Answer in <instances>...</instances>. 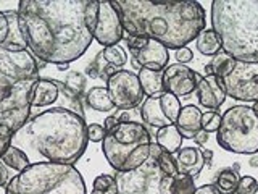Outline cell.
I'll use <instances>...</instances> for the list:
<instances>
[{
	"label": "cell",
	"mask_w": 258,
	"mask_h": 194,
	"mask_svg": "<svg viewBox=\"0 0 258 194\" xmlns=\"http://www.w3.org/2000/svg\"><path fill=\"white\" fill-rule=\"evenodd\" d=\"M91 194H118L116 178L113 175H107V173L99 175L94 180Z\"/></svg>",
	"instance_id": "obj_28"
},
{
	"label": "cell",
	"mask_w": 258,
	"mask_h": 194,
	"mask_svg": "<svg viewBox=\"0 0 258 194\" xmlns=\"http://www.w3.org/2000/svg\"><path fill=\"white\" fill-rule=\"evenodd\" d=\"M194 141H197L199 144H204L208 141V133H205L204 129H200V131L196 134V137H194Z\"/></svg>",
	"instance_id": "obj_42"
},
{
	"label": "cell",
	"mask_w": 258,
	"mask_h": 194,
	"mask_svg": "<svg viewBox=\"0 0 258 194\" xmlns=\"http://www.w3.org/2000/svg\"><path fill=\"white\" fill-rule=\"evenodd\" d=\"M89 0H21L20 28L26 47L44 63L70 65L94 40L86 23Z\"/></svg>",
	"instance_id": "obj_1"
},
{
	"label": "cell",
	"mask_w": 258,
	"mask_h": 194,
	"mask_svg": "<svg viewBox=\"0 0 258 194\" xmlns=\"http://www.w3.org/2000/svg\"><path fill=\"white\" fill-rule=\"evenodd\" d=\"M40 79L37 59L29 48L0 45V126L13 133L31 118V97Z\"/></svg>",
	"instance_id": "obj_4"
},
{
	"label": "cell",
	"mask_w": 258,
	"mask_h": 194,
	"mask_svg": "<svg viewBox=\"0 0 258 194\" xmlns=\"http://www.w3.org/2000/svg\"><path fill=\"white\" fill-rule=\"evenodd\" d=\"M216 142L232 154L258 152V115L248 105H232L221 115Z\"/></svg>",
	"instance_id": "obj_8"
},
{
	"label": "cell",
	"mask_w": 258,
	"mask_h": 194,
	"mask_svg": "<svg viewBox=\"0 0 258 194\" xmlns=\"http://www.w3.org/2000/svg\"><path fill=\"white\" fill-rule=\"evenodd\" d=\"M127 37H147L166 48L187 47L207 28L205 8L199 2L116 0Z\"/></svg>",
	"instance_id": "obj_2"
},
{
	"label": "cell",
	"mask_w": 258,
	"mask_h": 194,
	"mask_svg": "<svg viewBox=\"0 0 258 194\" xmlns=\"http://www.w3.org/2000/svg\"><path fill=\"white\" fill-rule=\"evenodd\" d=\"M196 94L202 107H205L212 112H216L226 102V91L223 81L215 75L197 76V87Z\"/></svg>",
	"instance_id": "obj_17"
},
{
	"label": "cell",
	"mask_w": 258,
	"mask_h": 194,
	"mask_svg": "<svg viewBox=\"0 0 258 194\" xmlns=\"http://www.w3.org/2000/svg\"><path fill=\"white\" fill-rule=\"evenodd\" d=\"M252 109H253V112L258 115V102H253V107H252Z\"/></svg>",
	"instance_id": "obj_46"
},
{
	"label": "cell",
	"mask_w": 258,
	"mask_h": 194,
	"mask_svg": "<svg viewBox=\"0 0 258 194\" xmlns=\"http://www.w3.org/2000/svg\"><path fill=\"white\" fill-rule=\"evenodd\" d=\"M31 107L36 109H67L84 117L79 95L64 86L63 81L40 78L31 97Z\"/></svg>",
	"instance_id": "obj_9"
},
{
	"label": "cell",
	"mask_w": 258,
	"mask_h": 194,
	"mask_svg": "<svg viewBox=\"0 0 258 194\" xmlns=\"http://www.w3.org/2000/svg\"><path fill=\"white\" fill-rule=\"evenodd\" d=\"M64 86L81 97V94H83L86 87V76L81 71H70L67 78H64Z\"/></svg>",
	"instance_id": "obj_31"
},
{
	"label": "cell",
	"mask_w": 258,
	"mask_h": 194,
	"mask_svg": "<svg viewBox=\"0 0 258 194\" xmlns=\"http://www.w3.org/2000/svg\"><path fill=\"white\" fill-rule=\"evenodd\" d=\"M118 71V68L116 67H113V65H105V68H103V73H102V79H105V81H108L115 73Z\"/></svg>",
	"instance_id": "obj_40"
},
{
	"label": "cell",
	"mask_w": 258,
	"mask_h": 194,
	"mask_svg": "<svg viewBox=\"0 0 258 194\" xmlns=\"http://www.w3.org/2000/svg\"><path fill=\"white\" fill-rule=\"evenodd\" d=\"M228 97L240 102H258V63L234 59L231 70L221 78Z\"/></svg>",
	"instance_id": "obj_10"
},
{
	"label": "cell",
	"mask_w": 258,
	"mask_h": 194,
	"mask_svg": "<svg viewBox=\"0 0 258 194\" xmlns=\"http://www.w3.org/2000/svg\"><path fill=\"white\" fill-rule=\"evenodd\" d=\"M155 139H157V144L161 148V151H165L168 154H176L181 149L184 137L181 136L176 125H169V126L158 129L155 134Z\"/></svg>",
	"instance_id": "obj_21"
},
{
	"label": "cell",
	"mask_w": 258,
	"mask_h": 194,
	"mask_svg": "<svg viewBox=\"0 0 258 194\" xmlns=\"http://www.w3.org/2000/svg\"><path fill=\"white\" fill-rule=\"evenodd\" d=\"M256 191H258V181L253 176L248 175L240 176L236 194H256Z\"/></svg>",
	"instance_id": "obj_33"
},
{
	"label": "cell",
	"mask_w": 258,
	"mask_h": 194,
	"mask_svg": "<svg viewBox=\"0 0 258 194\" xmlns=\"http://www.w3.org/2000/svg\"><path fill=\"white\" fill-rule=\"evenodd\" d=\"M15 194H87L83 175L75 165L39 162L7 184Z\"/></svg>",
	"instance_id": "obj_6"
},
{
	"label": "cell",
	"mask_w": 258,
	"mask_h": 194,
	"mask_svg": "<svg viewBox=\"0 0 258 194\" xmlns=\"http://www.w3.org/2000/svg\"><path fill=\"white\" fill-rule=\"evenodd\" d=\"M13 131L8 128L0 126V157L4 156V152L12 146V139H13Z\"/></svg>",
	"instance_id": "obj_35"
},
{
	"label": "cell",
	"mask_w": 258,
	"mask_h": 194,
	"mask_svg": "<svg viewBox=\"0 0 258 194\" xmlns=\"http://www.w3.org/2000/svg\"><path fill=\"white\" fill-rule=\"evenodd\" d=\"M157 164H158V168H160V172L166 175V176H177L179 175V172H177V167H176V160L173 157V154H168L165 151H161L158 154V157H157Z\"/></svg>",
	"instance_id": "obj_30"
},
{
	"label": "cell",
	"mask_w": 258,
	"mask_h": 194,
	"mask_svg": "<svg viewBox=\"0 0 258 194\" xmlns=\"http://www.w3.org/2000/svg\"><path fill=\"white\" fill-rule=\"evenodd\" d=\"M142 86L144 95L152 97L165 92L163 87V71H153V70H147V68H141L139 73H137Z\"/></svg>",
	"instance_id": "obj_22"
},
{
	"label": "cell",
	"mask_w": 258,
	"mask_h": 194,
	"mask_svg": "<svg viewBox=\"0 0 258 194\" xmlns=\"http://www.w3.org/2000/svg\"><path fill=\"white\" fill-rule=\"evenodd\" d=\"M240 176L236 168H223L218 172L213 181V188L218 194H236Z\"/></svg>",
	"instance_id": "obj_26"
},
{
	"label": "cell",
	"mask_w": 258,
	"mask_h": 194,
	"mask_svg": "<svg viewBox=\"0 0 258 194\" xmlns=\"http://www.w3.org/2000/svg\"><path fill=\"white\" fill-rule=\"evenodd\" d=\"M152 136L149 129L137 121L119 123L107 133L102 142L103 156L116 173L133 172L150 159Z\"/></svg>",
	"instance_id": "obj_7"
},
{
	"label": "cell",
	"mask_w": 258,
	"mask_h": 194,
	"mask_svg": "<svg viewBox=\"0 0 258 194\" xmlns=\"http://www.w3.org/2000/svg\"><path fill=\"white\" fill-rule=\"evenodd\" d=\"M221 125V115L218 112L208 110L205 113H202V129L205 133H216L220 129Z\"/></svg>",
	"instance_id": "obj_32"
},
{
	"label": "cell",
	"mask_w": 258,
	"mask_h": 194,
	"mask_svg": "<svg viewBox=\"0 0 258 194\" xmlns=\"http://www.w3.org/2000/svg\"><path fill=\"white\" fill-rule=\"evenodd\" d=\"M87 105L95 112H111L115 109V104L111 102V97L107 86H94L86 94Z\"/></svg>",
	"instance_id": "obj_23"
},
{
	"label": "cell",
	"mask_w": 258,
	"mask_h": 194,
	"mask_svg": "<svg viewBox=\"0 0 258 194\" xmlns=\"http://www.w3.org/2000/svg\"><path fill=\"white\" fill-rule=\"evenodd\" d=\"M197 189L196 180L187 175H177L173 178V186H171V194H194Z\"/></svg>",
	"instance_id": "obj_29"
},
{
	"label": "cell",
	"mask_w": 258,
	"mask_h": 194,
	"mask_svg": "<svg viewBox=\"0 0 258 194\" xmlns=\"http://www.w3.org/2000/svg\"><path fill=\"white\" fill-rule=\"evenodd\" d=\"M0 162H2V164L10 170V172H13L16 176L31 165L29 157L21 149L15 148V146H10V148L4 152V156L0 157Z\"/></svg>",
	"instance_id": "obj_25"
},
{
	"label": "cell",
	"mask_w": 258,
	"mask_h": 194,
	"mask_svg": "<svg viewBox=\"0 0 258 194\" xmlns=\"http://www.w3.org/2000/svg\"><path fill=\"white\" fill-rule=\"evenodd\" d=\"M194 59V54L189 47H182V48H177L176 51V60L177 63H181V65H185V63H189L190 60Z\"/></svg>",
	"instance_id": "obj_36"
},
{
	"label": "cell",
	"mask_w": 258,
	"mask_h": 194,
	"mask_svg": "<svg viewBox=\"0 0 258 194\" xmlns=\"http://www.w3.org/2000/svg\"><path fill=\"white\" fill-rule=\"evenodd\" d=\"M105 136H107V131H105L103 125H99V123L87 125V137H89V141H92V142H103Z\"/></svg>",
	"instance_id": "obj_34"
},
{
	"label": "cell",
	"mask_w": 258,
	"mask_h": 194,
	"mask_svg": "<svg viewBox=\"0 0 258 194\" xmlns=\"http://www.w3.org/2000/svg\"><path fill=\"white\" fill-rule=\"evenodd\" d=\"M16 175L13 173V172H10L2 162H0V188H7V184L10 183L13 178H15Z\"/></svg>",
	"instance_id": "obj_37"
},
{
	"label": "cell",
	"mask_w": 258,
	"mask_h": 194,
	"mask_svg": "<svg viewBox=\"0 0 258 194\" xmlns=\"http://www.w3.org/2000/svg\"><path fill=\"white\" fill-rule=\"evenodd\" d=\"M92 37L105 47L118 45L123 40V21L113 2L99 0V13H97V20L92 28Z\"/></svg>",
	"instance_id": "obj_15"
},
{
	"label": "cell",
	"mask_w": 258,
	"mask_h": 194,
	"mask_svg": "<svg viewBox=\"0 0 258 194\" xmlns=\"http://www.w3.org/2000/svg\"><path fill=\"white\" fill-rule=\"evenodd\" d=\"M176 128L179 129L182 137L194 139L196 134L202 129V110L197 105H185V107H182Z\"/></svg>",
	"instance_id": "obj_20"
},
{
	"label": "cell",
	"mask_w": 258,
	"mask_h": 194,
	"mask_svg": "<svg viewBox=\"0 0 258 194\" xmlns=\"http://www.w3.org/2000/svg\"><path fill=\"white\" fill-rule=\"evenodd\" d=\"M107 89L110 92L111 102L119 110H133L142 104L144 91L137 73L129 70H118L107 81Z\"/></svg>",
	"instance_id": "obj_12"
},
{
	"label": "cell",
	"mask_w": 258,
	"mask_h": 194,
	"mask_svg": "<svg viewBox=\"0 0 258 194\" xmlns=\"http://www.w3.org/2000/svg\"><path fill=\"white\" fill-rule=\"evenodd\" d=\"M204 157H205V162H210V160H212V157H213L212 151H204Z\"/></svg>",
	"instance_id": "obj_43"
},
{
	"label": "cell",
	"mask_w": 258,
	"mask_h": 194,
	"mask_svg": "<svg viewBox=\"0 0 258 194\" xmlns=\"http://www.w3.org/2000/svg\"><path fill=\"white\" fill-rule=\"evenodd\" d=\"M176 160V167L179 175H187L194 180H197L200 172L205 167V157H204V151L200 148H181L176 152L174 156Z\"/></svg>",
	"instance_id": "obj_19"
},
{
	"label": "cell",
	"mask_w": 258,
	"mask_h": 194,
	"mask_svg": "<svg viewBox=\"0 0 258 194\" xmlns=\"http://www.w3.org/2000/svg\"><path fill=\"white\" fill-rule=\"evenodd\" d=\"M87 144L84 117L67 109H48L31 117L12 139V146L26 154L31 164L75 165L86 152Z\"/></svg>",
	"instance_id": "obj_3"
},
{
	"label": "cell",
	"mask_w": 258,
	"mask_h": 194,
	"mask_svg": "<svg viewBox=\"0 0 258 194\" xmlns=\"http://www.w3.org/2000/svg\"><path fill=\"white\" fill-rule=\"evenodd\" d=\"M197 51L205 57H216L223 51L221 39L212 28H205L196 39Z\"/></svg>",
	"instance_id": "obj_24"
},
{
	"label": "cell",
	"mask_w": 258,
	"mask_h": 194,
	"mask_svg": "<svg viewBox=\"0 0 258 194\" xmlns=\"http://www.w3.org/2000/svg\"><path fill=\"white\" fill-rule=\"evenodd\" d=\"M199 73L190 70L187 65L173 63L163 70V87L165 92L179 97H187L196 92Z\"/></svg>",
	"instance_id": "obj_16"
},
{
	"label": "cell",
	"mask_w": 258,
	"mask_h": 194,
	"mask_svg": "<svg viewBox=\"0 0 258 194\" xmlns=\"http://www.w3.org/2000/svg\"><path fill=\"white\" fill-rule=\"evenodd\" d=\"M194 194H218L216 189L213 188V184H204L194 191Z\"/></svg>",
	"instance_id": "obj_41"
},
{
	"label": "cell",
	"mask_w": 258,
	"mask_h": 194,
	"mask_svg": "<svg viewBox=\"0 0 258 194\" xmlns=\"http://www.w3.org/2000/svg\"><path fill=\"white\" fill-rule=\"evenodd\" d=\"M118 125H119V121H118L116 117H108L107 120L103 121V128H105V131H107V133L113 131V129H115Z\"/></svg>",
	"instance_id": "obj_39"
},
{
	"label": "cell",
	"mask_w": 258,
	"mask_h": 194,
	"mask_svg": "<svg viewBox=\"0 0 258 194\" xmlns=\"http://www.w3.org/2000/svg\"><path fill=\"white\" fill-rule=\"evenodd\" d=\"M126 44L131 52V62L136 70L147 68L153 71H163L168 67V48L147 37H126Z\"/></svg>",
	"instance_id": "obj_14"
},
{
	"label": "cell",
	"mask_w": 258,
	"mask_h": 194,
	"mask_svg": "<svg viewBox=\"0 0 258 194\" xmlns=\"http://www.w3.org/2000/svg\"><path fill=\"white\" fill-rule=\"evenodd\" d=\"M181 101L169 92H161L147 97L141 105V117L144 123L153 128H165L176 125L181 113Z\"/></svg>",
	"instance_id": "obj_13"
},
{
	"label": "cell",
	"mask_w": 258,
	"mask_h": 194,
	"mask_svg": "<svg viewBox=\"0 0 258 194\" xmlns=\"http://www.w3.org/2000/svg\"><path fill=\"white\" fill-rule=\"evenodd\" d=\"M171 186H173V178L163 175L158 183V189L161 194H171Z\"/></svg>",
	"instance_id": "obj_38"
},
{
	"label": "cell",
	"mask_w": 258,
	"mask_h": 194,
	"mask_svg": "<svg viewBox=\"0 0 258 194\" xmlns=\"http://www.w3.org/2000/svg\"><path fill=\"white\" fill-rule=\"evenodd\" d=\"M56 67H58V70H60V71H67L70 65H56Z\"/></svg>",
	"instance_id": "obj_44"
},
{
	"label": "cell",
	"mask_w": 258,
	"mask_h": 194,
	"mask_svg": "<svg viewBox=\"0 0 258 194\" xmlns=\"http://www.w3.org/2000/svg\"><path fill=\"white\" fill-rule=\"evenodd\" d=\"M102 57L108 65H113V67H116L118 70H121V67H124L127 62V54L124 51V47H121V45L103 47Z\"/></svg>",
	"instance_id": "obj_27"
},
{
	"label": "cell",
	"mask_w": 258,
	"mask_h": 194,
	"mask_svg": "<svg viewBox=\"0 0 258 194\" xmlns=\"http://www.w3.org/2000/svg\"><path fill=\"white\" fill-rule=\"evenodd\" d=\"M212 29L221 39L223 52L258 63V0H215Z\"/></svg>",
	"instance_id": "obj_5"
},
{
	"label": "cell",
	"mask_w": 258,
	"mask_h": 194,
	"mask_svg": "<svg viewBox=\"0 0 258 194\" xmlns=\"http://www.w3.org/2000/svg\"><path fill=\"white\" fill-rule=\"evenodd\" d=\"M250 165H252V167H258V159H252V160H250Z\"/></svg>",
	"instance_id": "obj_45"
},
{
	"label": "cell",
	"mask_w": 258,
	"mask_h": 194,
	"mask_svg": "<svg viewBox=\"0 0 258 194\" xmlns=\"http://www.w3.org/2000/svg\"><path fill=\"white\" fill-rule=\"evenodd\" d=\"M0 45L15 51L28 48L21 34L18 10L0 12Z\"/></svg>",
	"instance_id": "obj_18"
},
{
	"label": "cell",
	"mask_w": 258,
	"mask_h": 194,
	"mask_svg": "<svg viewBox=\"0 0 258 194\" xmlns=\"http://www.w3.org/2000/svg\"><path fill=\"white\" fill-rule=\"evenodd\" d=\"M161 176L157 159L150 156L141 168L116 173L118 194H161L158 189Z\"/></svg>",
	"instance_id": "obj_11"
}]
</instances>
